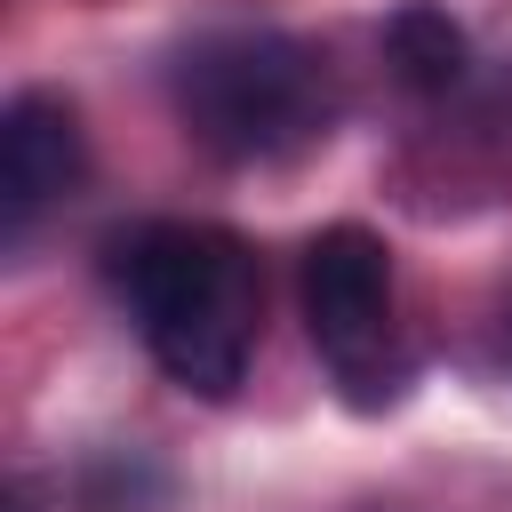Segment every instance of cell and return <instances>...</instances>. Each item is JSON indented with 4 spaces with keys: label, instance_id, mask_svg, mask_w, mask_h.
Masks as SVG:
<instances>
[{
    "label": "cell",
    "instance_id": "obj_1",
    "mask_svg": "<svg viewBox=\"0 0 512 512\" xmlns=\"http://www.w3.org/2000/svg\"><path fill=\"white\" fill-rule=\"evenodd\" d=\"M104 280L128 304L136 336L184 392H240L256 352V256L224 224H136L104 240Z\"/></svg>",
    "mask_w": 512,
    "mask_h": 512
},
{
    "label": "cell",
    "instance_id": "obj_3",
    "mask_svg": "<svg viewBox=\"0 0 512 512\" xmlns=\"http://www.w3.org/2000/svg\"><path fill=\"white\" fill-rule=\"evenodd\" d=\"M304 328L336 376V392L352 408L392 400L400 384V352H392V248L368 224H328L304 248Z\"/></svg>",
    "mask_w": 512,
    "mask_h": 512
},
{
    "label": "cell",
    "instance_id": "obj_4",
    "mask_svg": "<svg viewBox=\"0 0 512 512\" xmlns=\"http://www.w3.org/2000/svg\"><path fill=\"white\" fill-rule=\"evenodd\" d=\"M80 112L56 96V88H24L8 96L0 112V232L24 240L72 184H80Z\"/></svg>",
    "mask_w": 512,
    "mask_h": 512
},
{
    "label": "cell",
    "instance_id": "obj_6",
    "mask_svg": "<svg viewBox=\"0 0 512 512\" xmlns=\"http://www.w3.org/2000/svg\"><path fill=\"white\" fill-rule=\"evenodd\" d=\"M504 352H512V312H504Z\"/></svg>",
    "mask_w": 512,
    "mask_h": 512
},
{
    "label": "cell",
    "instance_id": "obj_2",
    "mask_svg": "<svg viewBox=\"0 0 512 512\" xmlns=\"http://www.w3.org/2000/svg\"><path fill=\"white\" fill-rule=\"evenodd\" d=\"M168 96H176V120L192 128V144L216 160H288L336 112L320 56L272 24H224V32H200L192 48H176Z\"/></svg>",
    "mask_w": 512,
    "mask_h": 512
},
{
    "label": "cell",
    "instance_id": "obj_5",
    "mask_svg": "<svg viewBox=\"0 0 512 512\" xmlns=\"http://www.w3.org/2000/svg\"><path fill=\"white\" fill-rule=\"evenodd\" d=\"M384 64L416 88V96H448L464 80V24L432 0H400L384 16Z\"/></svg>",
    "mask_w": 512,
    "mask_h": 512
}]
</instances>
